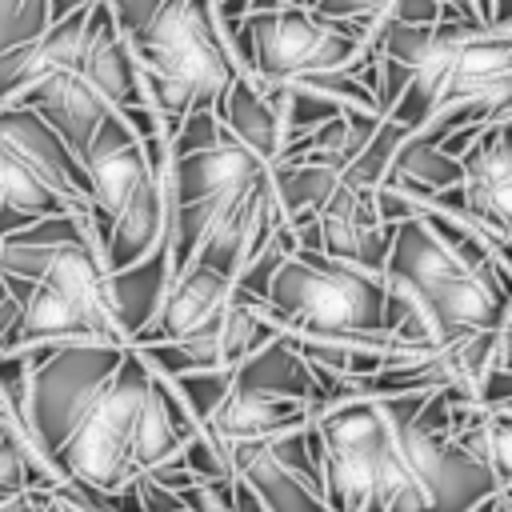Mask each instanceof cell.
Wrapping results in <instances>:
<instances>
[{
	"label": "cell",
	"instance_id": "1",
	"mask_svg": "<svg viewBox=\"0 0 512 512\" xmlns=\"http://www.w3.org/2000/svg\"><path fill=\"white\" fill-rule=\"evenodd\" d=\"M268 180V160H260L248 144H240L216 108H196L168 136V264L172 276L184 272L208 236V228L228 216L252 188Z\"/></svg>",
	"mask_w": 512,
	"mask_h": 512
},
{
	"label": "cell",
	"instance_id": "2",
	"mask_svg": "<svg viewBox=\"0 0 512 512\" xmlns=\"http://www.w3.org/2000/svg\"><path fill=\"white\" fill-rule=\"evenodd\" d=\"M164 168L168 164H156L148 156V148L120 112H112L96 128V140L84 152V172H88L84 212L108 272L132 268L156 248H164L168 236Z\"/></svg>",
	"mask_w": 512,
	"mask_h": 512
},
{
	"label": "cell",
	"instance_id": "3",
	"mask_svg": "<svg viewBox=\"0 0 512 512\" xmlns=\"http://www.w3.org/2000/svg\"><path fill=\"white\" fill-rule=\"evenodd\" d=\"M128 48L140 64L164 136H172L188 112L220 108L240 72L216 16V0H160L156 16L128 40Z\"/></svg>",
	"mask_w": 512,
	"mask_h": 512
},
{
	"label": "cell",
	"instance_id": "4",
	"mask_svg": "<svg viewBox=\"0 0 512 512\" xmlns=\"http://www.w3.org/2000/svg\"><path fill=\"white\" fill-rule=\"evenodd\" d=\"M388 304L392 288L384 272H368L320 248H296L276 268L260 308L280 332L292 336L400 344L388 332Z\"/></svg>",
	"mask_w": 512,
	"mask_h": 512
},
{
	"label": "cell",
	"instance_id": "5",
	"mask_svg": "<svg viewBox=\"0 0 512 512\" xmlns=\"http://www.w3.org/2000/svg\"><path fill=\"white\" fill-rule=\"evenodd\" d=\"M384 280L420 308L436 348H448L472 332H496L512 308V296L472 272L416 208L412 216L396 220Z\"/></svg>",
	"mask_w": 512,
	"mask_h": 512
},
{
	"label": "cell",
	"instance_id": "6",
	"mask_svg": "<svg viewBox=\"0 0 512 512\" xmlns=\"http://www.w3.org/2000/svg\"><path fill=\"white\" fill-rule=\"evenodd\" d=\"M324 448V504L328 512H388L408 484V464L396 428L376 396H348L312 416Z\"/></svg>",
	"mask_w": 512,
	"mask_h": 512
},
{
	"label": "cell",
	"instance_id": "7",
	"mask_svg": "<svg viewBox=\"0 0 512 512\" xmlns=\"http://www.w3.org/2000/svg\"><path fill=\"white\" fill-rule=\"evenodd\" d=\"M220 28L236 64L264 84H292L316 72H340L364 52L368 40V28L328 20L292 0L280 8L248 12L240 20H224Z\"/></svg>",
	"mask_w": 512,
	"mask_h": 512
},
{
	"label": "cell",
	"instance_id": "8",
	"mask_svg": "<svg viewBox=\"0 0 512 512\" xmlns=\"http://www.w3.org/2000/svg\"><path fill=\"white\" fill-rule=\"evenodd\" d=\"M148 384H152V368L140 356V348L128 344L112 380L100 388L84 420L72 428V436L52 456V468L60 472V480H80V484L112 492L124 480L140 476L132 468V424L148 396Z\"/></svg>",
	"mask_w": 512,
	"mask_h": 512
},
{
	"label": "cell",
	"instance_id": "9",
	"mask_svg": "<svg viewBox=\"0 0 512 512\" xmlns=\"http://www.w3.org/2000/svg\"><path fill=\"white\" fill-rule=\"evenodd\" d=\"M128 344H56L32 372V408H28V440L36 452L52 464L60 444L72 436V428L84 420L100 388L120 368Z\"/></svg>",
	"mask_w": 512,
	"mask_h": 512
},
{
	"label": "cell",
	"instance_id": "10",
	"mask_svg": "<svg viewBox=\"0 0 512 512\" xmlns=\"http://www.w3.org/2000/svg\"><path fill=\"white\" fill-rule=\"evenodd\" d=\"M464 180L432 196H408L420 208L448 212L492 236H512V116L484 124L460 152Z\"/></svg>",
	"mask_w": 512,
	"mask_h": 512
},
{
	"label": "cell",
	"instance_id": "11",
	"mask_svg": "<svg viewBox=\"0 0 512 512\" xmlns=\"http://www.w3.org/2000/svg\"><path fill=\"white\" fill-rule=\"evenodd\" d=\"M316 232H320V252L348 260V264H360L368 272H384L396 224H388L380 216L376 188H360V184L340 180V188L316 212Z\"/></svg>",
	"mask_w": 512,
	"mask_h": 512
},
{
	"label": "cell",
	"instance_id": "12",
	"mask_svg": "<svg viewBox=\"0 0 512 512\" xmlns=\"http://www.w3.org/2000/svg\"><path fill=\"white\" fill-rule=\"evenodd\" d=\"M120 116H128L132 108H152L148 100V88H144V76H140V64L112 16V8L104 0H96L88 8V20H84V40H80V56L72 64Z\"/></svg>",
	"mask_w": 512,
	"mask_h": 512
},
{
	"label": "cell",
	"instance_id": "13",
	"mask_svg": "<svg viewBox=\"0 0 512 512\" xmlns=\"http://www.w3.org/2000/svg\"><path fill=\"white\" fill-rule=\"evenodd\" d=\"M236 276L208 268V264H188L184 272H176L164 288V300L156 308V316L140 328V336L132 340L136 348L144 344H164V340H180L192 336L200 328H212L224 320V308L232 300Z\"/></svg>",
	"mask_w": 512,
	"mask_h": 512
},
{
	"label": "cell",
	"instance_id": "14",
	"mask_svg": "<svg viewBox=\"0 0 512 512\" xmlns=\"http://www.w3.org/2000/svg\"><path fill=\"white\" fill-rule=\"evenodd\" d=\"M16 104L32 108L36 116L48 120V128L76 152V160L84 164V152L96 140V128L116 112L76 68H56L40 80H32L20 96H12Z\"/></svg>",
	"mask_w": 512,
	"mask_h": 512
},
{
	"label": "cell",
	"instance_id": "15",
	"mask_svg": "<svg viewBox=\"0 0 512 512\" xmlns=\"http://www.w3.org/2000/svg\"><path fill=\"white\" fill-rule=\"evenodd\" d=\"M0 140L16 156H24L40 176H48L76 208H84V200H88V172L76 160V152L48 128L44 116H36L32 108H24L16 100L0 104Z\"/></svg>",
	"mask_w": 512,
	"mask_h": 512
},
{
	"label": "cell",
	"instance_id": "16",
	"mask_svg": "<svg viewBox=\"0 0 512 512\" xmlns=\"http://www.w3.org/2000/svg\"><path fill=\"white\" fill-rule=\"evenodd\" d=\"M216 116L260 160L272 164L284 152V84H264L240 68L236 80L228 84Z\"/></svg>",
	"mask_w": 512,
	"mask_h": 512
},
{
	"label": "cell",
	"instance_id": "17",
	"mask_svg": "<svg viewBox=\"0 0 512 512\" xmlns=\"http://www.w3.org/2000/svg\"><path fill=\"white\" fill-rule=\"evenodd\" d=\"M316 412L304 400H288V396H268V392H252V388H236L228 392V400L216 408V416L204 424V432H212L224 444H248V440H272L280 432H292L300 424H308Z\"/></svg>",
	"mask_w": 512,
	"mask_h": 512
},
{
	"label": "cell",
	"instance_id": "18",
	"mask_svg": "<svg viewBox=\"0 0 512 512\" xmlns=\"http://www.w3.org/2000/svg\"><path fill=\"white\" fill-rule=\"evenodd\" d=\"M168 280H172L168 248H156V252L144 256L140 264L104 276V308H108L112 324L120 328V336H124L128 344H132V340L140 336V328L156 316Z\"/></svg>",
	"mask_w": 512,
	"mask_h": 512
},
{
	"label": "cell",
	"instance_id": "19",
	"mask_svg": "<svg viewBox=\"0 0 512 512\" xmlns=\"http://www.w3.org/2000/svg\"><path fill=\"white\" fill-rule=\"evenodd\" d=\"M228 448H232V476H240L260 496L264 512H328L324 492H316L308 480L288 472L268 452V440H248Z\"/></svg>",
	"mask_w": 512,
	"mask_h": 512
},
{
	"label": "cell",
	"instance_id": "20",
	"mask_svg": "<svg viewBox=\"0 0 512 512\" xmlns=\"http://www.w3.org/2000/svg\"><path fill=\"white\" fill-rule=\"evenodd\" d=\"M232 384L236 388H252V392H268V396L304 400V404H312V412L320 404L316 372L284 332L276 340H268L260 352H252L248 360H240L232 368Z\"/></svg>",
	"mask_w": 512,
	"mask_h": 512
},
{
	"label": "cell",
	"instance_id": "21",
	"mask_svg": "<svg viewBox=\"0 0 512 512\" xmlns=\"http://www.w3.org/2000/svg\"><path fill=\"white\" fill-rule=\"evenodd\" d=\"M464 180V164L460 156L444 152L440 144L408 132L404 144L396 148L392 164H388V176H384V188H396L404 196H432V192H444V188H456Z\"/></svg>",
	"mask_w": 512,
	"mask_h": 512
},
{
	"label": "cell",
	"instance_id": "22",
	"mask_svg": "<svg viewBox=\"0 0 512 512\" xmlns=\"http://www.w3.org/2000/svg\"><path fill=\"white\" fill-rule=\"evenodd\" d=\"M0 208L20 216V220H40V216H60V212H84L76 208L48 176H40L24 156H16L0 140Z\"/></svg>",
	"mask_w": 512,
	"mask_h": 512
},
{
	"label": "cell",
	"instance_id": "23",
	"mask_svg": "<svg viewBox=\"0 0 512 512\" xmlns=\"http://www.w3.org/2000/svg\"><path fill=\"white\" fill-rule=\"evenodd\" d=\"M272 168V188H276V200L288 216L292 228L316 220V212L328 204V196L340 188L344 180V168L336 164H304V160H276L268 164Z\"/></svg>",
	"mask_w": 512,
	"mask_h": 512
},
{
	"label": "cell",
	"instance_id": "24",
	"mask_svg": "<svg viewBox=\"0 0 512 512\" xmlns=\"http://www.w3.org/2000/svg\"><path fill=\"white\" fill-rule=\"evenodd\" d=\"M60 472L36 452V444L12 424L4 400H0V504L28 488H56Z\"/></svg>",
	"mask_w": 512,
	"mask_h": 512
},
{
	"label": "cell",
	"instance_id": "25",
	"mask_svg": "<svg viewBox=\"0 0 512 512\" xmlns=\"http://www.w3.org/2000/svg\"><path fill=\"white\" fill-rule=\"evenodd\" d=\"M180 448H184V440L172 428V416L160 400V384H156V372H152L148 396H144V404L136 412V424H132V468L148 472V468L180 456Z\"/></svg>",
	"mask_w": 512,
	"mask_h": 512
},
{
	"label": "cell",
	"instance_id": "26",
	"mask_svg": "<svg viewBox=\"0 0 512 512\" xmlns=\"http://www.w3.org/2000/svg\"><path fill=\"white\" fill-rule=\"evenodd\" d=\"M168 380V376H164ZM176 396L188 404V412L200 420V428L216 416V408L228 400L232 392V368H196V372H180L172 376Z\"/></svg>",
	"mask_w": 512,
	"mask_h": 512
},
{
	"label": "cell",
	"instance_id": "27",
	"mask_svg": "<svg viewBox=\"0 0 512 512\" xmlns=\"http://www.w3.org/2000/svg\"><path fill=\"white\" fill-rule=\"evenodd\" d=\"M52 24L48 0H0V44H28Z\"/></svg>",
	"mask_w": 512,
	"mask_h": 512
},
{
	"label": "cell",
	"instance_id": "28",
	"mask_svg": "<svg viewBox=\"0 0 512 512\" xmlns=\"http://www.w3.org/2000/svg\"><path fill=\"white\" fill-rule=\"evenodd\" d=\"M484 464L496 484H512V408H484Z\"/></svg>",
	"mask_w": 512,
	"mask_h": 512
},
{
	"label": "cell",
	"instance_id": "29",
	"mask_svg": "<svg viewBox=\"0 0 512 512\" xmlns=\"http://www.w3.org/2000/svg\"><path fill=\"white\" fill-rule=\"evenodd\" d=\"M388 4L392 0H312L308 8L320 12V16H328V20H348V24L372 28Z\"/></svg>",
	"mask_w": 512,
	"mask_h": 512
},
{
	"label": "cell",
	"instance_id": "30",
	"mask_svg": "<svg viewBox=\"0 0 512 512\" xmlns=\"http://www.w3.org/2000/svg\"><path fill=\"white\" fill-rule=\"evenodd\" d=\"M104 4L112 8V16H116L124 40L140 36V32L148 28V20L156 16V8H160V0H104Z\"/></svg>",
	"mask_w": 512,
	"mask_h": 512
},
{
	"label": "cell",
	"instance_id": "31",
	"mask_svg": "<svg viewBox=\"0 0 512 512\" xmlns=\"http://www.w3.org/2000/svg\"><path fill=\"white\" fill-rule=\"evenodd\" d=\"M380 20L388 24H440V0H392Z\"/></svg>",
	"mask_w": 512,
	"mask_h": 512
},
{
	"label": "cell",
	"instance_id": "32",
	"mask_svg": "<svg viewBox=\"0 0 512 512\" xmlns=\"http://www.w3.org/2000/svg\"><path fill=\"white\" fill-rule=\"evenodd\" d=\"M88 4H96V0H48V16H52V20H64L68 12H80V8H88Z\"/></svg>",
	"mask_w": 512,
	"mask_h": 512
},
{
	"label": "cell",
	"instance_id": "33",
	"mask_svg": "<svg viewBox=\"0 0 512 512\" xmlns=\"http://www.w3.org/2000/svg\"><path fill=\"white\" fill-rule=\"evenodd\" d=\"M0 512H8V508H4V504H0Z\"/></svg>",
	"mask_w": 512,
	"mask_h": 512
},
{
	"label": "cell",
	"instance_id": "34",
	"mask_svg": "<svg viewBox=\"0 0 512 512\" xmlns=\"http://www.w3.org/2000/svg\"><path fill=\"white\" fill-rule=\"evenodd\" d=\"M0 48H4V44H0Z\"/></svg>",
	"mask_w": 512,
	"mask_h": 512
}]
</instances>
